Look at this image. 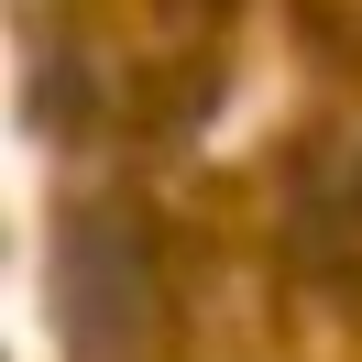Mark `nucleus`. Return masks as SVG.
I'll use <instances>...</instances> for the list:
<instances>
[{
	"label": "nucleus",
	"instance_id": "nucleus-1",
	"mask_svg": "<svg viewBox=\"0 0 362 362\" xmlns=\"http://www.w3.org/2000/svg\"><path fill=\"white\" fill-rule=\"evenodd\" d=\"M55 308H66V351H77V362H154V329H165V252H154V230H143L132 198H88V209L66 220Z\"/></svg>",
	"mask_w": 362,
	"mask_h": 362
}]
</instances>
